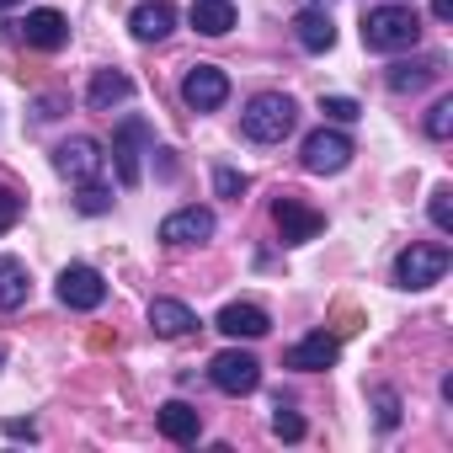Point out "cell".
Returning a JSON list of instances; mask_svg holds the SVG:
<instances>
[{
    "mask_svg": "<svg viewBox=\"0 0 453 453\" xmlns=\"http://www.w3.org/2000/svg\"><path fill=\"white\" fill-rule=\"evenodd\" d=\"M363 43L373 54H405L421 43V17L411 6H379L363 17Z\"/></svg>",
    "mask_w": 453,
    "mask_h": 453,
    "instance_id": "obj_1",
    "label": "cell"
},
{
    "mask_svg": "<svg viewBox=\"0 0 453 453\" xmlns=\"http://www.w3.org/2000/svg\"><path fill=\"white\" fill-rule=\"evenodd\" d=\"M294 123H299V107H294V96H283V91H262V96H251L246 112H241V128H246V139H257V144H283V139L294 134Z\"/></svg>",
    "mask_w": 453,
    "mask_h": 453,
    "instance_id": "obj_2",
    "label": "cell"
},
{
    "mask_svg": "<svg viewBox=\"0 0 453 453\" xmlns=\"http://www.w3.org/2000/svg\"><path fill=\"white\" fill-rule=\"evenodd\" d=\"M448 262H453L448 246H405L395 257V283L400 288H432V283H442Z\"/></svg>",
    "mask_w": 453,
    "mask_h": 453,
    "instance_id": "obj_3",
    "label": "cell"
},
{
    "mask_svg": "<svg viewBox=\"0 0 453 453\" xmlns=\"http://www.w3.org/2000/svg\"><path fill=\"white\" fill-rule=\"evenodd\" d=\"M352 139L342 134V128H315L310 139H304V171H315V176H336V171H347L352 165Z\"/></svg>",
    "mask_w": 453,
    "mask_h": 453,
    "instance_id": "obj_4",
    "label": "cell"
},
{
    "mask_svg": "<svg viewBox=\"0 0 453 453\" xmlns=\"http://www.w3.org/2000/svg\"><path fill=\"white\" fill-rule=\"evenodd\" d=\"M102 165H107V155H102V144L91 139V134H75V139H65L59 150H54V171L65 176V181H96L102 176Z\"/></svg>",
    "mask_w": 453,
    "mask_h": 453,
    "instance_id": "obj_5",
    "label": "cell"
},
{
    "mask_svg": "<svg viewBox=\"0 0 453 453\" xmlns=\"http://www.w3.org/2000/svg\"><path fill=\"white\" fill-rule=\"evenodd\" d=\"M208 379H213V389L219 395H251L257 384H262V363L251 357V352H219L213 363H208Z\"/></svg>",
    "mask_w": 453,
    "mask_h": 453,
    "instance_id": "obj_6",
    "label": "cell"
},
{
    "mask_svg": "<svg viewBox=\"0 0 453 453\" xmlns=\"http://www.w3.org/2000/svg\"><path fill=\"white\" fill-rule=\"evenodd\" d=\"M273 224H278L283 246H304V241H315L326 230V213L310 208V203H299V197H278L273 203Z\"/></svg>",
    "mask_w": 453,
    "mask_h": 453,
    "instance_id": "obj_7",
    "label": "cell"
},
{
    "mask_svg": "<svg viewBox=\"0 0 453 453\" xmlns=\"http://www.w3.org/2000/svg\"><path fill=\"white\" fill-rule=\"evenodd\" d=\"M150 139H155V134H150L144 118H123V123H118V134H112V160H118L123 187H139V160H144Z\"/></svg>",
    "mask_w": 453,
    "mask_h": 453,
    "instance_id": "obj_8",
    "label": "cell"
},
{
    "mask_svg": "<svg viewBox=\"0 0 453 453\" xmlns=\"http://www.w3.org/2000/svg\"><path fill=\"white\" fill-rule=\"evenodd\" d=\"M181 102H187L192 112H213V107H224V102H230V75H224L219 65H192L187 81H181Z\"/></svg>",
    "mask_w": 453,
    "mask_h": 453,
    "instance_id": "obj_9",
    "label": "cell"
},
{
    "mask_svg": "<svg viewBox=\"0 0 453 453\" xmlns=\"http://www.w3.org/2000/svg\"><path fill=\"white\" fill-rule=\"evenodd\" d=\"M17 33H22V43H27V49H38V54H54V49H65V43H70V22H65V12H54V6L27 12V17L17 22Z\"/></svg>",
    "mask_w": 453,
    "mask_h": 453,
    "instance_id": "obj_10",
    "label": "cell"
},
{
    "mask_svg": "<svg viewBox=\"0 0 453 453\" xmlns=\"http://www.w3.org/2000/svg\"><path fill=\"white\" fill-rule=\"evenodd\" d=\"M102 299H107V278L96 273V267H65L59 273V304H70V310H102Z\"/></svg>",
    "mask_w": 453,
    "mask_h": 453,
    "instance_id": "obj_11",
    "label": "cell"
},
{
    "mask_svg": "<svg viewBox=\"0 0 453 453\" xmlns=\"http://www.w3.org/2000/svg\"><path fill=\"white\" fill-rule=\"evenodd\" d=\"M208 235H213V213L197 208V203L160 219V241H165V246H203Z\"/></svg>",
    "mask_w": 453,
    "mask_h": 453,
    "instance_id": "obj_12",
    "label": "cell"
},
{
    "mask_svg": "<svg viewBox=\"0 0 453 453\" xmlns=\"http://www.w3.org/2000/svg\"><path fill=\"white\" fill-rule=\"evenodd\" d=\"M342 357V342L331 336V331H310L304 342H294L288 352H283V368H299V373H320V368H331Z\"/></svg>",
    "mask_w": 453,
    "mask_h": 453,
    "instance_id": "obj_13",
    "label": "cell"
},
{
    "mask_svg": "<svg viewBox=\"0 0 453 453\" xmlns=\"http://www.w3.org/2000/svg\"><path fill=\"white\" fill-rule=\"evenodd\" d=\"M213 326H219L224 336H235V342H241V336H246V342H257V336H267V331H273V320H267V310H262V304H224Z\"/></svg>",
    "mask_w": 453,
    "mask_h": 453,
    "instance_id": "obj_14",
    "label": "cell"
},
{
    "mask_svg": "<svg viewBox=\"0 0 453 453\" xmlns=\"http://www.w3.org/2000/svg\"><path fill=\"white\" fill-rule=\"evenodd\" d=\"M442 75V54H421V59H400V65H389V75H384V86L389 91H421V86H432Z\"/></svg>",
    "mask_w": 453,
    "mask_h": 453,
    "instance_id": "obj_15",
    "label": "cell"
},
{
    "mask_svg": "<svg viewBox=\"0 0 453 453\" xmlns=\"http://www.w3.org/2000/svg\"><path fill=\"white\" fill-rule=\"evenodd\" d=\"M294 38H299V49H304V54H331V49H336L331 12H320V6L299 12V17H294Z\"/></svg>",
    "mask_w": 453,
    "mask_h": 453,
    "instance_id": "obj_16",
    "label": "cell"
},
{
    "mask_svg": "<svg viewBox=\"0 0 453 453\" xmlns=\"http://www.w3.org/2000/svg\"><path fill=\"white\" fill-rule=\"evenodd\" d=\"M128 27H134L139 43H160V38L176 27V6H171V0H144V6H134Z\"/></svg>",
    "mask_w": 453,
    "mask_h": 453,
    "instance_id": "obj_17",
    "label": "cell"
},
{
    "mask_svg": "<svg viewBox=\"0 0 453 453\" xmlns=\"http://www.w3.org/2000/svg\"><path fill=\"white\" fill-rule=\"evenodd\" d=\"M150 326H155V336L176 342V336H192V331H197V315H192L181 299H155V304H150Z\"/></svg>",
    "mask_w": 453,
    "mask_h": 453,
    "instance_id": "obj_18",
    "label": "cell"
},
{
    "mask_svg": "<svg viewBox=\"0 0 453 453\" xmlns=\"http://www.w3.org/2000/svg\"><path fill=\"white\" fill-rule=\"evenodd\" d=\"M187 22H192L203 38H224V33L235 27V6H230V0H192Z\"/></svg>",
    "mask_w": 453,
    "mask_h": 453,
    "instance_id": "obj_19",
    "label": "cell"
},
{
    "mask_svg": "<svg viewBox=\"0 0 453 453\" xmlns=\"http://www.w3.org/2000/svg\"><path fill=\"white\" fill-rule=\"evenodd\" d=\"M160 432H165L171 442H197V432H203L197 405H187V400H165V405H160Z\"/></svg>",
    "mask_w": 453,
    "mask_h": 453,
    "instance_id": "obj_20",
    "label": "cell"
},
{
    "mask_svg": "<svg viewBox=\"0 0 453 453\" xmlns=\"http://www.w3.org/2000/svg\"><path fill=\"white\" fill-rule=\"evenodd\" d=\"M33 299V278L17 257H0V310H22Z\"/></svg>",
    "mask_w": 453,
    "mask_h": 453,
    "instance_id": "obj_21",
    "label": "cell"
},
{
    "mask_svg": "<svg viewBox=\"0 0 453 453\" xmlns=\"http://www.w3.org/2000/svg\"><path fill=\"white\" fill-rule=\"evenodd\" d=\"M134 96V81L123 75V70H96L91 75V91H86V102L96 107V112H107L112 102H128Z\"/></svg>",
    "mask_w": 453,
    "mask_h": 453,
    "instance_id": "obj_22",
    "label": "cell"
},
{
    "mask_svg": "<svg viewBox=\"0 0 453 453\" xmlns=\"http://www.w3.org/2000/svg\"><path fill=\"white\" fill-rule=\"evenodd\" d=\"M373 416H379V426H384V432H395V426H400V395H395L389 384H379V389H373Z\"/></svg>",
    "mask_w": 453,
    "mask_h": 453,
    "instance_id": "obj_23",
    "label": "cell"
},
{
    "mask_svg": "<svg viewBox=\"0 0 453 453\" xmlns=\"http://www.w3.org/2000/svg\"><path fill=\"white\" fill-rule=\"evenodd\" d=\"M75 208H81V213H107V208H112V192H107L102 181H81V197H75Z\"/></svg>",
    "mask_w": 453,
    "mask_h": 453,
    "instance_id": "obj_24",
    "label": "cell"
},
{
    "mask_svg": "<svg viewBox=\"0 0 453 453\" xmlns=\"http://www.w3.org/2000/svg\"><path fill=\"white\" fill-rule=\"evenodd\" d=\"M320 112H326L331 123H357V118H363V107H357L352 96H320Z\"/></svg>",
    "mask_w": 453,
    "mask_h": 453,
    "instance_id": "obj_25",
    "label": "cell"
},
{
    "mask_svg": "<svg viewBox=\"0 0 453 453\" xmlns=\"http://www.w3.org/2000/svg\"><path fill=\"white\" fill-rule=\"evenodd\" d=\"M426 134H432V139H448V134H453V96L432 102V112H426Z\"/></svg>",
    "mask_w": 453,
    "mask_h": 453,
    "instance_id": "obj_26",
    "label": "cell"
},
{
    "mask_svg": "<svg viewBox=\"0 0 453 453\" xmlns=\"http://www.w3.org/2000/svg\"><path fill=\"white\" fill-rule=\"evenodd\" d=\"M22 208H27V197H22L17 187H0V235H6L12 224L22 219Z\"/></svg>",
    "mask_w": 453,
    "mask_h": 453,
    "instance_id": "obj_27",
    "label": "cell"
},
{
    "mask_svg": "<svg viewBox=\"0 0 453 453\" xmlns=\"http://www.w3.org/2000/svg\"><path fill=\"white\" fill-rule=\"evenodd\" d=\"M246 187H251V181H246L241 171H230V165H219V171H213V192H219V197H241Z\"/></svg>",
    "mask_w": 453,
    "mask_h": 453,
    "instance_id": "obj_28",
    "label": "cell"
},
{
    "mask_svg": "<svg viewBox=\"0 0 453 453\" xmlns=\"http://www.w3.org/2000/svg\"><path fill=\"white\" fill-rule=\"evenodd\" d=\"M273 432H278L283 442H299V437H304V421H299V416H294V411H288V405L278 400V416H273Z\"/></svg>",
    "mask_w": 453,
    "mask_h": 453,
    "instance_id": "obj_29",
    "label": "cell"
},
{
    "mask_svg": "<svg viewBox=\"0 0 453 453\" xmlns=\"http://www.w3.org/2000/svg\"><path fill=\"white\" fill-rule=\"evenodd\" d=\"M448 197H453L448 187H437V192H432V224H437V230H442V235L453 230V203H448Z\"/></svg>",
    "mask_w": 453,
    "mask_h": 453,
    "instance_id": "obj_30",
    "label": "cell"
},
{
    "mask_svg": "<svg viewBox=\"0 0 453 453\" xmlns=\"http://www.w3.org/2000/svg\"><path fill=\"white\" fill-rule=\"evenodd\" d=\"M0 432H6V437H27V442H38V426H33V421H6Z\"/></svg>",
    "mask_w": 453,
    "mask_h": 453,
    "instance_id": "obj_31",
    "label": "cell"
},
{
    "mask_svg": "<svg viewBox=\"0 0 453 453\" xmlns=\"http://www.w3.org/2000/svg\"><path fill=\"white\" fill-rule=\"evenodd\" d=\"M432 17L437 22H453V0H432Z\"/></svg>",
    "mask_w": 453,
    "mask_h": 453,
    "instance_id": "obj_32",
    "label": "cell"
},
{
    "mask_svg": "<svg viewBox=\"0 0 453 453\" xmlns=\"http://www.w3.org/2000/svg\"><path fill=\"white\" fill-rule=\"evenodd\" d=\"M12 6H22V0H0V12H12Z\"/></svg>",
    "mask_w": 453,
    "mask_h": 453,
    "instance_id": "obj_33",
    "label": "cell"
},
{
    "mask_svg": "<svg viewBox=\"0 0 453 453\" xmlns=\"http://www.w3.org/2000/svg\"><path fill=\"white\" fill-rule=\"evenodd\" d=\"M310 6H320V12H331V0H310Z\"/></svg>",
    "mask_w": 453,
    "mask_h": 453,
    "instance_id": "obj_34",
    "label": "cell"
},
{
    "mask_svg": "<svg viewBox=\"0 0 453 453\" xmlns=\"http://www.w3.org/2000/svg\"><path fill=\"white\" fill-rule=\"evenodd\" d=\"M0 363H6V352H0Z\"/></svg>",
    "mask_w": 453,
    "mask_h": 453,
    "instance_id": "obj_35",
    "label": "cell"
}]
</instances>
